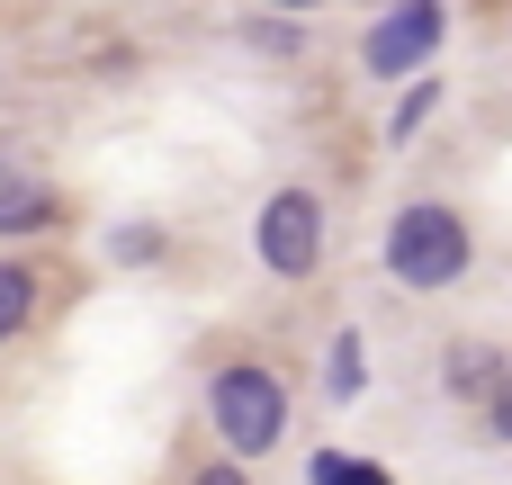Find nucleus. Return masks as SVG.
Wrapping results in <instances>:
<instances>
[{
    "mask_svg": "<svg viewBox=\"0 0 512 485\" xmlns=\"http://www.w3.org/2000/svg\"><path fill=\"white\" fill-rule=\"evenodd\" d=\"M207 414H216V432H225L234 459H261V450H279V432H288V396H279L270 369H225V378L207 387Z\"/></svg>",
    "mask_w": 512,
    "mask_h": 485,
    "instance_id": "nucleus-2",
    "label": "nucleus"
},
{
    "mask_svg": "<svg viewBox=\"0 0 512 485\" xmlns=\"http://www.w3.org/2000/svg\"><path fill=\"white\" fill-rule=\"evenodd\" d=\"M486 414H495V432H504V441H512V369H504V378H495V396H486Z\"/></svg>",
    "mask_w": 512,
    "mask_h": 485,
    "instance_id": "nucleus-10",
    "label": "nucleus"
},
{
    "mask_svg": "<svg viewBox=\"0 0 512 485\" xmlns=\"http://www.w3.org/2000/svg\"><path fill=\"white\" fill-rule=\"evenodd\" d=\"M495 378H504V360H495L486 342H459V351H450V387H459V396H495Z\"/></svg>",
    "mask_w": 512,
    "mask_h": 485,
    "instance_id": "nucleus-6",
    "label": "nucleus"
},
{
    "mask_svg": "<svg viewBox=\"0 0 512 485\" xmlns=\"http://www.w3.org/2000/svg\"><path fill=\"white\" fill-rule=\"evenodd\" d=\"M27 315H36V279H27L18 261H0V342H9Z\"/></svg>",
    "mask_w": 512,
    "mask_h": 485,
    "instance_id": "nucleus-7",
    "label": "nucleus"
},
{
    "mask_svg": "<svg viewBox=\"0 0 512 485\" xmlns=\"http://www.w3.org/2000/svg\"><path fill=\"white\" fill-rule=\"evenodd\" d=\"M432 45H441V0H405L369 27V72H414Z\"/></svg>",
    "mask_w": 512,
    "mask_h": 485,
    "instance_id": "nucleus-4",
    "label": "nucleus"
},
{
    "mask_svg": "<svg viewBox=\"0 0 512 485\" xmlns=\"http://www.w3.org/2000/svg\"><path fill=\"white\" fill-rule=\"evenodd\" d=\"M261 261H270L279 279H306V270L324 261V207H315L306 189H279V198L261 207Z\"/></svg>",
    "mask_w": 512,
    "mask_h": 485,
    "instance_id": "nucleus-3",
    "label": "nucleus"
},
{
    "mask_svg": "<svg viewBox=\"0 0 512 485\" xmlns=\"http://www.w3.org/2000/svg\"><path fill=\"white\" fill-rule=\"evenodd\" d=\"M198 485H252V477H243V459H216V468H198Z\"/></svg>",
    "mask_w": 512,
    "mask_h": 485,
    "instance_id": "nucleus-11",
    "label": "nucleus"
},
{
    "mask_svg": "<svg viewBox=\"0 0 512 485\" xmlns=\"http://www.w3.org/2000/svg\"><path fill=\"white\" fill-rule=\"evenodd\" d=\"M333 396H360V342L351 333L333 342Z\"/></svg>",
    "mask_w": 512,
    "mask_h": 485,
    "instance_id": "nucleus-9",
    "label": "nucleus"
},
{
    "mask_svg": "<svg viewBox=\"0 0 512 485\" xmlns=\"http://www.w3.org/2000/svg\"><path fill=\"white\" fill-rule=\"evenodd\" d=\"M36 225H54V198L36 180H0V234H36Z\"/></svg>",
    "mask_w": 512,
    "mask_h": 485,
    "instance_id": "nucleus-5",
    "label": "nucleus"
},
{
    "mask_svg": "<svg viewBox=\"0 0 512 485\" xmlns=\"http://www.w3.org/2000/svg\"><path fill=\"white\" fill-rule=\"evenodd\" d=\"M306 477H315V485H396L387 468H378V459H342V450H324Z\"/></svg>",
    "mask_w": 512,
    "mask_h": 485,
    "instance_id": "nucleus-8",
    "label": "nucleus"
},
{
    "mask_svg": "<svg viewBox=\"0 0 512 485\" xmlns=\"http://www.w3.org/2000/svg\"><path fill=\"white\" fill-rule=\"evenodd\" d=\"M387 270L405 279V288H450L459 270H468V216L459 207H405L396 216V234H387Z\"/></svg>",
    "mask_w": 512,
    "mask_h": 485,
    "instance_id": "nucleus-1",
    "label": "nucleus"
}]
</instances>
